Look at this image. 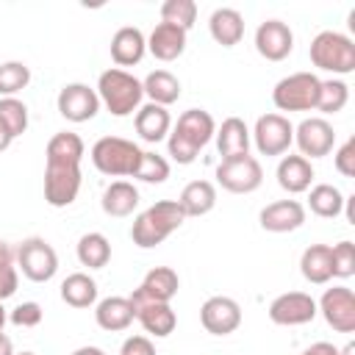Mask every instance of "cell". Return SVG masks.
<instances>
[{
    "label": "cell",
    "instance_id": "f5cc1de1",
    "mask_svg": "<svg viewBox=\"0 0 355 355\" xmlns=\"http://www.w3.org/2000/svg\"><path fill=\"white\" fill-rule=\"evenodd\" d=\"M6 319H8V313H6V308H3V302H0V333H3V324H6Z\"/></svg>",
    "mask_w": 355,
    "mask_h": 355
},
{
    "label": "cell",
    "instance_id": "4dcf8cb0",
    "mask_svg": "<svg viewBox=\"0 0 355 355\" xmlns=\"http://www.w3.org/2000/svg\"><path fill=\"white\" fill-rule=\"evenodd\" d=\"M61 300L69 308H92L97 302V283L86 272H72L61 283Z\"/></svg>",
    "mask_w": 355,
    "mask_h": 355
},
{
    "label": "cell",
    "instance_id": "816d5d0a",
    "mask_svg": "<svg viewBox=\"0 0 355 355\" xmlns=\"http://www.w3.org/2000/svg\"><path fill=\"white\" fill-rule=\"evenodd\" d=\"M338 355H355V344L349 341L347 347H341V349H338Z\"/></svg>",
    "mask_w": 355,
    "mask_h": 355
},
{
    "label": "cell",
    "instance_id": "7c38bea8",
    "mask_svg": "<svg viewBox=\"0 0 355 355\" xmlns=\"http://www.w3.org/2000/svg\"><path fill=\"white\" fill-rule=\"evenodd\" d=\"M316 300L305 291H286L269 302V319L280 327H297L316 319Z\"/></svg>",
    "mask_w": 355,
    "mask_h": 355
},
{
    "label": "cell",
    "instance_id": "e0dca14e",
    "mask_svg": "<svg viewBox=\"0 0 355 355\" xmlns=\"http://www.w3.org/2000/svg\"><path fill=\"white\" fill-rule=\"evenodd\" d=\"M255 50L266 61H283L294 50V33L280 19H266L255 31Z\"/></svg>",
    "mask_w": 355,
    "mask_h": 355
},
{
    "label": "cell",
    "instance_id": "9c48e42d",
    "mask_svg": "<svg viewBox=\"0 0 355 355\" xmlns=\"http://www.w3.org/2000/svg\"><path fill=\"white\" fill-rule=\"evenodd\" d=\"M216 180L230 194H252L263 183V169H261L258 158L241 155L233 161H222L216 166Z\"/></svg>",
    "mask_w": 355,
    "mask_h": 355
},
{
    "label": "cell",
    "instance_id": "44dd1931",
    "mask_svg": "<svg viewBox=\"0 0 355 355\" xmlns=\"http://www.w3.org/2000/svg\"><path fill=\"white\" fill-rule=\"evenodd\" d=\"M147 50L158 61H175L186 50V31L178 25H169V22H158L147 39Z\"/></svg>",
    "mask_w": 355,
    "mask_h": 355
},
{
    "label": "cell",
    "instance_id": "836d02e7",
    "mask_svg": "<svg viewBox=\"0 0 355 355\" xmlns=\"http://www.w3.org/2000/svg\"><path fill=\"white\" fill-rule=\"evenodd\" d=\"M78 261H80V266H86V269H103L108 261H111V244H108V239L103 236V233H97V230H92V233H83L80 239H78Z\"/></svg>",
    "mask_w": 355,
    "mask_h": 355
},
{
    "label": "cell",
    "instance_id": "4316f807",
    "mask_svg": "<svg viewBox=\"0 0 355 355\" xmlns=\"http://www.w3.org/2000/svg\"><path fill=\"white\" fill-rule=\"evenodd\" d=\"M133 313H136L139 324L144 327V333H150L155 338H166L178 324V316L169 302H144V305L133 308Z\"/></svg>",
    "mask_w": 355,
    "mask_h": 355
},
{
    "label": "cell",
    "instance_id": "f907efd6",
    "mask_svg": "<svg viewBox=\"0 0 355 355\" xmlns=\"http://www.w3.org/2000/svg\"><path fill=\"white\" fill-rule=\"evenodd\" d=\"M72 355H105L100 347H78Z\"/></svg>",
    "mask_w": 355,
    "mask_h": 355
},
{
    "label": "cell",
    "instance_id": "52a82bcc",
    "mask_svg": "<svg viewBox=\"0 0 355 355\" xmlns=\"http://www.w3.org/2000/svg\"><path fill=\"white\" fill-rule=\"evenodd\" d=\"M17 266H19V272H22L28 280H33V283H47V280H53L55 272H58V255H55V250H53L44 239L31 236V239H25V241L17 247Z\"/></svg>",
    "mask_w": 355,
    "mask_h": 355
},
{
    "label": "cell",
    "instance_id": "74e56055",
    "mask_svg": "<svg viewBox=\"0 0 355 355\" xmlns=\"http://www.w3.org/2000/svg\"><path fill=\"white\" fill-rule=\"evenodd\" d=\"M197 19V3L194 0H166L161 6V22H169V25H178L183 28L186 33L191 31Z\"/></svg>",
    "mask_w": 355,
    "mask_h": 355
},
{
    "label": "cell",
    "instance_id": "ee69618b",
    "mask_svg": "<svg viewBox=\"0 0 355 355\" xmlns=\"http://www.w3.org/2000/svg\"><path fill=\"white\" fill-rule=\"evenodd\" d=\"M119 355H155V347L147 336H130V338H125Z\"/></svg>",
    "mask_w": 355,
    "mask_h": 355
},
{
    "label": "cell",
    "instance_id": "3957f363",
    "mask_svg": "<svg viewBox=\"0 0 355 355\" xmlns=\"http://www.w3.org/2000/svg\"><path fill=\"white\" fill-rule=\"evenodd\" d=\"M94 92H97L100 103L108 108V114H114V116H130L133 111H139L141 97H144L141 80L133 78L128 69H119V67L100 72Z\"/></svg>",
    "mask_w": 355,
    "mask_h": 355
},
{
    "label": "cell",
    "instance_id": "603a6c76",
    "mask_svg": "<svg viewBox=\"0 0 355 355\" xmlns=\"http://www.w3.org/2000/svg\"><path fill=\"white\" fill-rule=\"evenodd\" d=\"M172 130V116L164 105H155V103H147V105H139L136 111V133L150 141V144H158L169 136Z\"/></svg>",
    "mask_w": 355,
    "mask_h": 355
},
{
    "label": "cell",
    "instance_id": "1f68e13d",
    "mask_svg": "<svg viewBox=\"0 0 355 355\" xmlns=\"http://www.w3.org/2000/svg\"><path fill=\"white\" fill-rule=\"evenodd\" d=\"M141 89H144V94L150 97V103H155V105H172V103H178V97H180V80L172 75V72H166V69H155V72H150L144 80H141Z\"/></svg>",
    "mask_w": 355,
    "mask_h": 355
},
{
    "label": "cell",
    "instance_id": "7bdbcfd3",
    "mask_svg": "<svg viewBox=\"0 0 355 355\" xmlns=\"http://www.w3.org/2000/svg\"><path fill=\"white\" fill-rule=\"evenodd\" d=\"M19 286V275L14 269V263H0V302L8 300Z\"/></svg>",
    "mask_w": 355,
    "mask_h": 355
},
{
    "label": "cell",
    "instance_id": "d6a6232c",
    "mask_svg": "<svg viewBox=\"0 0 355 355\" xmlns=\"http://www.w3.org/2000/svg\"><path fill=\"white\" fill-rule=\"evenodd\" d=\"M308 208L322 219H336L344 211V194L333 183H316L308 189Z\"/></svg>",
    "mask_w": 355,
    "mask_h": 355
},
{
    "label": "cell",
    "instance_id": "5bb4252c",
    "mask_svg": "<svg viewBox=\"0 0 355 355\" xmlns=\"http://www.w3.org/2000/svg\"><path fill=\"white\" fill-rule=\"evenodd\" d=\"M55 103H58V114L67 122H89L100 111V97L86 83H67L58 92V100Z\"/></svg>",
    "mask_w": 355,
    "mask_h": 355
},
{
    "label": "cell",
    "instance_id": "d590c367",
    "mask_svg": "<svg viewBox=\"0 0 355 355\" xmlns=\"http://www.w3.org/2000/svg\"><path fill=\"white\" fill-rule=\"evenodd\" d=\"M31 83V69L22 61H3L0 64V97H14Z\"/></svg>",
    "mask_w": 355,
    "mask_h": 355
},
{
    "label": "cell",
    "instance_id": "ac0fdd59",
    "mask_svg": "<svg viewBox=\"0 0 355 355\" xmlns=\"http://www.w3.org/2000/svg\"><path fill=\"white\" fill-rule=\"evenodd\" d=\"M258 222L269 233H291V230H297V227L305 225V205L300 200H277V202H269L261 211Z\"/></svg>",
    "mask_w": 355,
    "mask_h": 355
},
{
    "label": "cell",
    "instance_id": "8fae6325",
    "mask_svg": "<svg viewBox=\"0 0 355 355\" xmlns=\"http://www.w3.org/2000/svg\"><path fill=\"white\" fill-rule=\"evenodd\" d=\"M294 144L302 158H324L336 144V130L324 116H308L294 128Z\"/></svg>",
    "mask_w": 355,
    "mask_h": 355
},
{
    "label": "cell",
    "instance_id": "7a4b0ae2",
    "mask_svg": "<svg viewBox=\"0 0 355 355\" xmlns=\"http://www.w3.org/2000/svg\"><path fill=\"white\" fill-rule=\"evenodd\" d=\"M183 222H186V216H183L178 200H158V202H153L147 211H141V214L133 219L130 239H133L136 247L153 250V247H158L164 239H169Z\"/></svg>",
    "mask_w": 355,
    "mask_h": 355
},
{
    "label": "cell",
    "instance_id": "e575fe53",
    "mask_svg": "<svg viewBox=\"0 0 355 355\" xmlns=\"http://www.w3.org/2000/svg\"><path fill=\"white\" fill-rule=\"evenodd\" d=\"M349 100V86L338 78L322 80L319 83V97H316V111L322 114H338Z\"/></svg>",
    "mask_w": 355,
    "mask_h": 355
},
{
    "label": "cell",
    "instance_id": "db71d44e",
    "mask_svg": "<svg viewBox=\"0 0 355 355\" xmlns=\"http://www.w3.org/2000/svg\"><path fill=\"white\" fill-rule=\"evenodd\" d=\"M19 355H33V352H19Z\"/></svg>",
    "mask_w": 355,
    "mask_h": 355
},
{
    "label": "cell",
    "instance_id": "f6af8a7d",
    "mask_svg": "<svg viewBox=\"0 0 355 355\" xmlns=\"http://www.w3.org/2000/svg\"><path fill=\"white\" fill-rule=\"evenodd\" d=\"M300 355H338V347H333L330 341H316V344L305 347Z\"/></svg>",
    "mask_w": 355,
    "mask_h": 355
},
{
    "label": "cell",
    "instance_id": "83f0119b",
    "mask_svg": "<svg viewBox=\"0 0 355 355\" xmlns=\"http://www.w3.org/2000/svg\"><path fill=\"white\" fill-rule=\"evenodd\" d=\"M94 319H97V324H100L103 330L119 333V330H128V327L133 324L136 313H133L128 297H105V300L97 302Z\"/></svg>",
    "mask_w": 355,
    "mask_h": 355
},
{
    "label": "cell",
    "instance_id": "bcb514c9",
    "mask_svg": "<svg viewBox=\"0 0 355 355\" xmlns=\"http://www.w3.org/2000/svg\"><path fill=\"white\" fill-rule=\"evenodd\" d=\"M11 141H14V136H11V133H8V128L0 122V153H3V150H8V147H11Z\"/></svg>",
    "mask_w": 355,
    "mask_h": 355
},
{
    "label": "cell",
    "instance_id": "7dc6e473",
    "mask_svg": "<svg viewBox=\"0 0 355 355\" xmlns=\"http://www.w3.org/2000/svg\"><path fill=\"white\" fill-rule=\"evenodd\" d=\"M352 202H355V197H344V216H347V222H349V225H355V211H352Z\"/></svg>",
    "mask_w": 355,
    "mask_h": 355
},
{
    "label": "cell",
    "instance_id": "4fadbf2b",
    "mask_svg": "<svg viewBox=\"0 0 355 355\" xmlns=\"http://www.w3.org/2000/svg\"><path fill=\"white\" fill-rule=\"evenodd\" d=\"M178 288H180V277L172 266H153L139 283V288L128 297V302L130 308H139L144 302H172Z\"/></svg>",
    "mask_w": 355,
    "mask_h": 355
},
{
    "label": "cell",
    "instance_id": "30bf717a",
    "mask_svg": "<svg viewBox=\"0 0 355 355\" xmlns=\"http://www.w3.org/2000/svg\"><path fill=\"white\" fill-rule=\"evenodd\" d=\"M316 311L324 316V322L336 333H355V294L347 286L324 288L322 300L316 302Z\"/></svg>",
    "mask_w": 355,
    "mask_h": 355
},
{
    "label": "cell",
    "instance_id": "ba28073f",
    "mask_svg": "<svg viewBox=\"0 0 355 355\" xmlns=\"http://www.w3.org/2000/svg\"><path fill=\"white\" fill-rule=\"evenodd\" d=\"M250 136L261 155H283L294 144V125L283 114H263Z\"/></svg>",
    "mask_w": 355,
    "mask_h": 355
},
{
    "label": "cell",
    "instance_id": "681fc988",
    "mask_svg": "<svg viewBox=\"0 0 355 355\" xmlns=\"http://www.w3.org/2000/svg\"><path fill=\"white\" fill-rule=\"evenodd\" d=\"M0 355H14V344L6 333H0Z\"/></svg>",
    "mask_w": 355,
    "mask_h": 355
},
{
    "label": "cell",
    "instance_id": "ffe728a7",
    "mask_svg": "<svg viewBox=\"0 0 355 355\" xmlns=\"http://www.w3.org/2000/svg\"><path fill=\"white\" fill-rule=\"evenodd\" d=\"M144 53H147V39H144V33H141L139 28H133V25H125V28H119V31L111 36V58H114V64H116L119 69L139 64V61L144 58Z\"/></svg>",
    "mask_w": 355,
    "mask_h": 355
},
{
    "label": "cell",
    "instance_id": "ab89813d",
    "mask_svg": "<svg viewBox=\"0 0 355 355\" xmlns=\"http://www.w3.org/2000/svg\"><path fill=\"white\" fill-rule=\"evenodd\" d=\"M133 178H139L144 183H164L169 178V161L158 153H141V164Z\"/></svg>",
    "mask_w": 355,
    "mask_h": 355
},
{
    "label": "cell",
    "instance_id": "8d00e7d4",
    "mask_svg": "<svg viewBox=\"0 0 355 355\" xmlns=\"http://www.w3.org/2000/svg\"><path fill=\"white\" fill-rule=\"evenodd\" d=\"M0 122L17 139L28 130V105L17 97H0Z\"/></svg>",
    "mask_w": 355,
    "mask_h": 355
},
{
    "label": "cell",
    "instance_id": "5b68a950",
    "mask_svg": "<svg viewBox=\"0 0 355 355\" xmlns=\"http://www.w3.org/2000/svg\"><path fill=\"white\" fill-rule=\"evenodd\" d=\"M311 64L322 72L349 75L355 69V42L338 31H322L308 47Z\"/></svg>",
    "mask_w": 355,
    "mask_h": 355
},
{
    "label": "cell",
    "instance_id": "c3c4849f",
    "mask_svg": "<svg viewBox=\"0 0 355 355\" xmlns=\"http://www.w3.org/2000/svg\"><path fill=\"white\" fill-rule=\"evenodd\" d=\"M0 263H14V252L6 241H0Z\"/></svg>",
    "mask_w": 355,
    "mask_h": 355
},
{
    "label": "cell",
    "instance_id": "2e32d148",
    "mask_svg": "<svg viewBox=\"0 0 355 355\" xmlns=\"http://www.w3.org/2000/svg\"><path fill=\"white\" fill-rule=\"evenodd\" d=\"M200 322L211 336H230L241 324V308L230 297H208L200 308Z\"/></svg>",
    "mask_w": 355,
    "mask_h": 355
},
{
    "label": "cell",
    "instance_id": "484cf974",
    "mask_svg": "<svg viewBox=\"0 0 355 355\" xmlns=\"http://www.w3.org/2000/svg\"><path fill=\"white\" fill-rule=\"evenodd\" d=\"M178 205L183 211V216H205L208 211H214L216 205V186L211 180H191L183 186Z\"/></svg>",
    "mask_w": 355,
    "mask_h": 355
},
{
    "label": "cell",
    "instance_id": "9a60e30c",
    "mask_svg": "<svg viewBox=\"0 0 355 355\" xmlns=\"http://www.w3.org/2000/svg\"><path fill=\"white\" fill-rule=\"evenodd\" d=\"M80 191V166H53L44 169V200L53 208H67L78 200Z\"/></svg>",
    "mask_w": 355,
    "mask_h": 355
},
{
    "label": "cell",
    "instance_id": "f35d334b",
    "mask_svg": "<svg viewBox=\"0 0 355 355\" xmlns=\"http://www.w3.org/2000/svg\"><path fill=\"white\" fill-rule=\"evenodd\" d=\"M330 269L333 277H352L355 275V244L352 241H338L330 247Z\"/></svg>",
    "mask_w": 355,
    "mask_h": 355
},
{
    "label": "cell",
    "instance_id": "f1b7e54d",
    "mask_svg": "<svg viewBox=\"0 0 355 355\" xmlns=\"http://www.w3.org/2000/svg\"><path fill=\"white\" fill-rule=\"evenodd\" d=\"M208 31L216 44L222 47H236L244 36V19L236 8H216L208 19Z\"/></svg>",
    "mask_w": 355,
    "mask_h": 355
},
{
    "label": "cell",
    "instance_id": "7402d4cb",
    "mask_svg": "<svg viewBox=\"0 0 355 355\" xmlns=\"http://www.w3.org/2000/svg\"><path fill=\"white\" fill-rule=\"evenodd\" d=\"M277 186L288 194H302L311 189V180H313V166L308 158L302 155H283L280 164H277Z\"/></svg>",
    "mask_w": 355,
    "mask_h": 355
},
{
    "label": "cell",
    "instance_id": "d4e9b609",
    "mask_svg": "<svg viewBox=\"0 0 355 355\" xmlns=\"http://www.w3.org/2000/svg\"><path fill=\"white\" fill-rule=\"evenodd\" d=\"M100 208H103V214L116 216V219L130 216L139 208V189L133 183H128V180H114V183L105 186Z\"/></svg>",
    "mask_w": 355,
    "mask_h": 355
},
{
    "label": "cell",
    "instance_id": "6da1fadb",
    "mask_svg": "<svg viewBox=\"0 0 355 355\" xmlns=\"http://www.w3.org/2000/svg\"><path fill=\"white\" fill-rule=\"evenodd\" d=\"M214 133H216L214 116L205 108H189L178 116V125L166 136L169 155L178 164H191L200 155V150L214 139Z\"/></svg>",
    "mask_w": 355,
    "mask_h": 355
},
{
    "label": "cell",
    "instance_id": "b9f144b4",
    "mask_svg": "<svg viewBox=\"0 0 355 355\" xmlns=\"http://www.w3.org/2000/svg\"><path fill=\"white\" fill-rule=\"evenodd\" d=\"M333 164H336V169H338L344 178H355V139H352V136L336 150Z\"/></svg>",
    "mask_w": 355,
    "mask_h": 355
},
{
    "label": "cell",
    "instance_id": "f546056e",
    "mask_svg": "<svg viewBox=\"0 0 355 355\" xmlns=\"http://www.w3.org/2000/svg\"><path fill=\"white\" fill-rule=\"evenodd\" d=\"M300 272L308 283L313 286H324L333 280V269H330V244H311L305 247L302 258H300Z\"/></svg>",
    "mask_w": 355,
    "mask_h": 355
},
{
    "label": "cell",
    "instance_id": "60d3db41",
    "mask_svg": "<svg viewBox=\"0 0 355 355\" xmlns=\"http://www.w3.org/2000/svg\"><path fill=\"white\" fill-rule=\"evenodd\" d=\"M42 316H44V313H42V305L33 302V300H31V302H19V305L8 313V319H11L17 327H36V324L42 322Z\"/></svg>",
    "mask_w": 355,
    "mask_h": 355
},
{
    "label": "cell",
    "instance_id": "8992f818",
    "mask_svg": "<svg viewBox=\"0 0 355 355\" xmlns=\"http://www.w3.org/2000/svg\"><path fill=\"white\" fill-rule=\"evenodd\" d=\"M319 78L313 72H294L275 83L272 103L277 111H311L319 97Z\"/></svg>",
    "mask_w": 355,
    "mask_h": 355
},
{
    "label": "cell",
    "instance_id": "277c9868",
    "mask_svg": "<svg viewBox=\"0 0 355 355\" xmlns=\"http://www.w3.org/2000/svg\"><path fill=\"white\" fill-rule=\"evenodd\" d=\"M141 153L144 150H139V144L122 136H103L92 147V164L108 178H133L141 164Z\"/></svg>",
    "mask_w": 355,
    "mask_h": 355
},
{
    "label": "cell",
    "instance_id": "d6986e66",
    "mask_svg": "<svg viewBox=\"0 0 355 355\" xmlns=\"http://www.w3.org/2000/svg\"><path fill=\"white\" fill-rule=\"evenodd\" d=\"M216 150L222 155V161H233L241 155H250V128L244 119L239 116H227L219 128H216Z\"/></svg>",
    "mask_w": 355,
    "mask_h": 355
},
{
    "label": "cell",
    "instance_id": "cb8c5ba5",
    "mask_svg": "<svg viewBox=\"0 0 355 355\" xmlns=\"http://www.w3.org/2000/svg\"><path fill=\"white\" fill-rule=\"evenodd\" d=\"M83 153H86L83 139H80L78 133H72V130L55 133V136L47 141V150H44L47 164H53V166H80Z\"/></svg>",
    "mask_w": 355,
    "mask_h": 355
}]
</instances>
